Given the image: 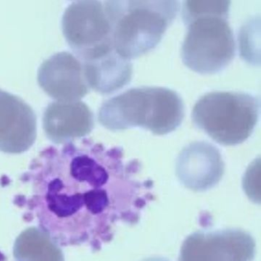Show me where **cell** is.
<instances>
[{"instance_id": "1", "label": "cell", "mask_w": 261, "mask_h": 261, "mask_svg": "<svg viewBox=\"0 0 261 261\" xmlns=\"http://www.w3.org/2000/svg\"><path fill=\"white\" fill-rule=\"evenodd\" d=\"M119 148L85 140L45 148L23 179L20 205L57 245L100 247L117 226L138 222L153 198L150 180L139 177Z\"/></svg>"}, {"instance_id": "2", "label": "cell", "mask_w": 261, "mask_h": 261, "mask_svg": "<svg viewBox=\"0 0 261 261\" xmlns=\"http://www.w3.org/2000/svg\"><path fill=\"white\" fill-rule=\"evenodd\" d=\"M184 116V103L175 91L162 87H140L105 101L98 118L111 130L141 127L155 135H166L181 125Z\"/></svg>"}, {"instance_id": "3", "label": "cell", "mask_w": 261, "mask_h": 261, "mask_svg": "<svg viewBox=\"0 0 261 261\" xmlns=\"http://www.w3.org/2000/svg\"><path fill=\"white\" fill-rule=\"evenodd\" d=\"M114 49L130 61L159 45L179 10L177 1H106Z\"/></svg>"}, {"instance_id": "4", "label": "cell", "mask_w": 261, "mask_h": 261, "mask_svg": "<svg viewBox=\"0 0 261 261\" xmlns=\"http://www.w3.org/2000/svg\"><path fill=\"white\" fill-rule=\"evenodd\" d=\"M259 100L247 93L214 91L203 95L192 112L193 123L223 146H235L250 137L259 119Z\"/></svg>"}, {"instance_id": "5", "label": "cell", "mask_w": 261, "mask_h": 261, "mask_svg": "<svg viewBox=\"0 0 261 261\" xmlns=\"http://www.w3.org/2000/svg\"><path fill=\"white\" fill-rule=\"evenodd\" d=\"M187 27L181 53L187 68L198 74H213L231 62L236 45L227 18L201 16Z\"/></svg>"}, {"instance_id": "6", "label": "cell", "mask_w": 261, "mask_h": 261, "mask_svg": "<svg viewBox=\"0 0 261 261\" xmlns=\"http://www.w3.org/2000/svg\"><path fill=\"white\" fill-rule=\"evenodd\" d=\"M62 31L71 49L83 62L114 49L112 24L100 1L84 0L71 4L64 13Z\"/></svg>"}, {"instance_id": "7", "label": "cell", "mask_w": 261, "mask_h": 261, "mask_svg": "<svg viewBox=\"0 0 261 261\" xmlns=\"http://www.w3.org/2000/svg\"><path fill=\"white\" fill-rule=\"evenodd\" d=\"M255 242L247 232H197L183 243L178 261H253Z\"/></svg>"}, {"instance_id": "8", "label": "cell", "mask_w": 261, "mask_h": 261, "mask_svg": "<svg viewBox=\"0 0 261 261\" xmlns=\"http://www.w3.org/2000/svg\"><path fill=\"white\" fill-rule=\"evenodd\" d=\"M38 81L45 93L59 102L80 101L89 90L82 63L68 53H58L45 61Z\"/></svg>"}, {"instance_id": "9", "label": "cell", "mask_w": 261, "mask_h": 261, "mask_svg": "<svg viewBox=\"0 0 261 261\" xmlns=\"http://www.w3.org/2000/svg\"><path fill=\"white\" fill-rule=\"evenodd\" d=\"M175 169L178 180L186 188L203 192L221 181L224 164L215 146L207 142H195L180 152Z\"/></svg>"}, {"instance_id": "10", "label": "cell", "mask_w": 261, "mask_h": 261, "mask_svg": "<svg viewBox=\"0 0 261 261\" xmlns=\"http://www.w3.org/2000/svg\"><path fill=\"white\" fill-rule=\"evenodd\" d=\"M36 116L30 105L17 96L0 90V147L19 151L32 143Z\"/></svg>"}, {"instance_id": "11", "label": "cell", "mask_w": 261, "mask_h": 261, "mask_svg": "<svg viewBox=\"0 0 261 261\" xmlns=\"http://www.w3.org/2000/svg\"><path fill=\"white\" fill-rule=\"evenodd\" d=\"M45 124L50 136L59 144L89 134L94 126V117L88 105L81 100L56 101L45 111Z\"/></svg>"}, {"instance_id": "12", "label": "cell", "mask_w": 261, "mask_h": 261, "mask_svg": "<svg viewBox=\"0 0 261 261\" xmlns=\"http://www.w3.org/2000/svg\"><path fill=\"white\" fill-rule=\"evenodd\" d=\"M82 67L88 87L102 94L121 89L132 79V63L115 49L101 57L83 62Z\"/></svg>"}, {"instance_id": "13", "label": "cell", "mask_w": 261, "mask_h": 261, "mask_svg": "<svg viewBox=\"0 0 261 261\" xmlns=\"http://www.w3.org/2000/svg\"><path fill=\"white\" fill-rule=\"evenodd\" d=\"M230 6V1H186L182 7L183 21L187 25L201 16L228 18Z\"/></svg>"}, {"instance_id": "14", "label": "cell", "mask_w": 261, "mask_h": 261, "mask_svg": "<svg viewBox=\"0 0 261 261\" xmlns=\"http://www.w3.org/2000/svg\"><path fill=\"white\" fill-rule=\"evenodd\" d=\"M259 23V19L257 22L256 19L250 21L243 27L240 36L241 56L253 65H259V33L256 34V25Z\"/></svg>"}, {"instance_id": "15", "label": "cell", "mask_w": 261, "mask_h": 261, "mask_svg": "<svg viewBox=\"0 0 261 261\" xmlns=\"http://www.w3.org/2000/svg\"><path fill=\"white\" fill-rule=\"evenodd\" d=\"M259 172H260V162H259V159H258L250 165L244 176V189L247 195L254 201L256 198H258L255 192H257L259 195V192L256 190V188H259Z\"/></svg>"}, {"instance_id": "16", "label": "cell", "mask_w": 261, "mask_h": 261, "mask_svg": "<svg viewBox=\"0 0 261 261\" xmlns=\"http://www.w3.org/2000/svg\"><path fill=\"white\" fill-rule=\"evenodd\" d=\"M143 261H168L166 259H163V258H149V259H146Z\"/></svg>"}, {"instance_id": "17", "label": "cell", "mask_w": 261, "mask_h": 261, "mask_svg": "<svg viewBox=\"0 0 261 261\" xmlns=\"http://www.w3.org/2000/svg\"><path fill=\"white\" fill-rule=\"evenodd\" d=\"M0 261H3V260H1V259H0Z\"/></svg>"}]
</instances>
